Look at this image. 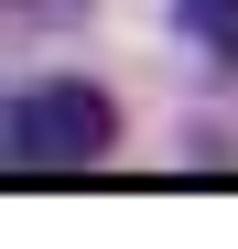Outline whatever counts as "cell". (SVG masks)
Here are the masks:
<instances>
[{"label": "cell", "instance_id": "1", "mask_svg": "<svg viewBox=\"0 0 238 249\" xmlns=\"http://www.w3.org/2000/svg\"><path fill=\"white\" fill-rule=\"evenodd\" d=\"M108 141H119V98L87 76L0 98V174H98Z\"/></svg>", "mask_w": 238, "mask_h": 249}, {"label": "cell", "instance_id": "2", "mask_svg": "<svg viewBox=\"0 0 238 249\" xmlns=\"http://www.w3.org/2000/svg\"><path fill=\"white\" fill-rule=\"evenodd\" d=\"M173 33L195 54H217L227 76H238V0H173Z\"/></svg>", "mask_w": 238, "mask_h": 249}]
</instances>
